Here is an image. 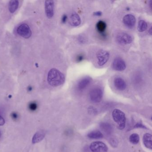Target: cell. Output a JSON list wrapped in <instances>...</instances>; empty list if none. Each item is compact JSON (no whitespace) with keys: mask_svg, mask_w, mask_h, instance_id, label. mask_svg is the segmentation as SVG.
<instances>
[{"mask_svg":"<svg viewBox=\"0 0 152 152\" xmlns=\"http://www.w3.org/2000/svg\"><path fill=\"white\" fill-rule=\"evenodd\" d=\"M112 116L114 121L118 125L119 129L123 130L126 126V118L125 114L118 109H115L112 113Z\"/></svg>","mask_w":152,"mask_h":152,"instance_id":"cell-2","label":"cell"},{"mask_svg":"<svg viewBox=\"0 0 152 152\" xmlns=\"http://www.w3.org/2000/svg\"><path fill=\"white\" fill-rule=\"evenodd\" d=\"M84 59V56L83 55H78L76 57V60L77 62L79 63V62H81Z\"/></svg>","mask_w":152,"mask_h":152,"instance_id":"cell-24","label":"cell"},{"mask_svg":"<svg viewBox=\"0 0 152 152\" xmlns=\"http://www.w3.org/2000/svg\"><path fill=\"white\" fill-rule=\"evenodd\" d=\"M126 66L124 61L120 58H117L114 60L112 64V68L116 71H124L126 68Z\"/></svg>","mask_w":152,"mask_h":152,"instance_id":"cell-8","label":"cell"},{"mask_svg":"<svg viewBox=\"0 0 152 152\" xmlns=\"http://www.w3.org/2000/svg\"><path fill=\"white\" fill-rule=\"evenodd\" d=\"M69 23L73 26H77L81 23V19L80 16L76 13H73L70 16Z\"/></svg>","mask_w":152,"mask_h":152,"instance_id":"cell-12","label":"cell"},{"mask_svg":"<svg viewBox=\"0 0 152 152\" xmlns=\"http://www.w3.org/2000/svg\"><path fill=\"white\" fill-rule=\"evenodd\" d=\"M111 141V145H117V141H116V139H112L110 140Z\"/></svg>","mask_w":152,"mask_h":152,"instance_id":"cell-27","label":"cell"},{"mask_svg":"<svg viewBox=\"0 0 152 152\" xmlns=\"http://www.w3.org/2000/svg\"><path fill=\"white\" fill-rule=\"evenodd\" d=\"M45 9L46 15L49 18L53 17L54 15V2L52 0L45 1Z\"/></svg>","mask_w":152,"mask_h":152,"instance_id":"cell-9","label":"cell"},{"mask_svg":"<svg viewBox=\"0 0 152 152\" xmlns=\"http://www.w3.org/2000/svg\"><path fill=\"white\" fill-rule=\"evenodd\" d=\"M11 116L12 117V119L14 120H17L18 118V114L15 112H13L11 114Z\"/></svg>","mask_w":152,"mask_h":152,"instance_id":"cell-23","label":"cell"},{"mask_svg":"<svg viewBox=\"0 0 152 152\" xmlns=\"http://www.w3.org/2000/svg\"><path fill=\"white\" fill-rule=\"evenodd\" d=\"M88 137L92 139H99L103 137V134L99 131H93L88 134Z\"/></svg>","mask_w":152,"mask_h":152,"instance_id":"cell-19","label":"cell"},{"mask_svg":"<svg viewBox=\"0 0 152 152\" xmlns=\"http://www.w3.org/2000/svg\"><path fill=\"white\" fill-rule=\"evenodd\" d=\"M5 119L1 115H0V126H2L5 124Z\"/></svg>","mask_w":152,"mask_h":152,"instance_id":"cell-25","label":"cell"},{"mask_svg":"<svg viewBox=\"0 0 152 152\" xmlns=\"http://www.w3.org/2000/svg\"><path fill=\"white\" fill-rule=\"evenodd\" d=\"M139 136L137 133H133L130 135L129 137V141L132 144L136 145L139 142Z\"/></svg>","mask_w":152,"mask_h":152,"instance_id":"cell-21","label":"cell"},{"mask_svg":"<svg viewBox=\"0 0 152 152\" xmlns=\"http://www.w3.org/2000/svg\"><path fill=\"white\" fill-rule=\"evenodd\" d=\"M67 19V16L66 15H64L62 16V22L63 23H64L66 22V20Z\"/></svg>","mask_w":152,"mask_h":152,"instance_id":"cell-26","label":"cell"},{"mask_svg":"<svg viewBox=\"0 0 152 152\" xmlns=\"http://www.w3.org/2000/svg\"><path fill=\"white\" fill-rule=\"evenodd\" d=\"M94 15L96 16H100L102 15V13L101 11H97V12H94Z\"/></svg>","mask_w":152,"mask_h":152,"instance_id":"cell-28","label":"cell"},{"mask_svg":"<svg viewBox=\"0 0 152 152\" xmlns=\"http://www.w3.org/2000/svg\"><path fill=\"white\" fill-rule=\"evenodd\" d=\"M28 108L30 111L34 112L37 110V108H38V104L36 102H31L28 105Z\"/></svg>","mask_w":152,"mask_h":152,"instance_id":"cell-22","label":"cell"},{"mask_svg":"<svg viewBox=\"0 0 152 152\" xmlns=\"http://www.w3.org/2000/svg\"><path fill=\"white\" fill-rule=\"evenodd\" d=\"M136 21L135 17L130 14L124 16L123 19V22L124 24L129 28H132L135 26Z\"/></svg>","mask_w":152,"mask_h":152,"instance_id":"cell-10","label":"cell"},{"mask_svg":"<svg viewBox=\"0 0 152 152\" xmlns=\"http://www.w3.org/2000/svg\"><path fill=\"white\" fill-rule=\"evenodd\" d=\"M116 41L118 43L123 45L130 44L132 41L131 36L126 33H121L116 36Z\"/></svg>","mask_w":152,"mask_h":152,"instance_id":"cell-7","label":"cell"},{"mask_svg":"<svg viewBox=\"0 0 152 152\" xmlns=\"http://www.w3.org/2000/svg\"><path fill=\"white\" fill-rule=\"evenodd\" d=\"M91 82V78L89 77H86L83 78L78 82L77 84V88L80 90H83L87 88Z\"/></svg>","mask_w":152,"mask_h":152,"instance_id":"cell-13","label":"cell"},{"mask_svg":"<svg viewBox=\"0 0 152 152\" xmlns=\"http://www.w3.org/2000/svg\"><path fill=\"white\" fill-rule=\"evenodd\" d=\"M96 27L98 32L102 35V36L104 37L105 36V32L106 29L107 25L104 21L101 20L98 21L96 25Z\"/></svg>","mask_w":152,"mask_h":152,"instance_id":"cell-14","label":"cell"},{"mask_svg":"<svg viewBox=\"0 0 152 152\" xmlns=\"http://www.w3.org/2000/svg\"><path fill=\"white\" fill-rule=\"evenodd\" d=\"M148 25L144 20H140L138 24L137 29L139 31L142 32L145 31L147 29Z\"/></svg>","mask_w":152,"mask_h":152,"instance_id":"cell-20","label":"cell"},{"mask_svg":"<svg viewBox=\"0 0 152 152\" xmlns=\"http://www.w3.org/2000/svg\"><path fill=\"white\" fill-rule=\"evenodd\" d=\"M143 143L146 147L152 149V136L150 133H145L143 136Z\"/></svg>","mask_w":152,"mask_h":152,"instance_id":"cell-16","label":"cell"},{"mask_svg":"<svg viewBox=\"0 0 152 152\" xmlns=\"http://www.w3.org/2000/svg\"><path fill=\"white\" fill-rule=\"evenodd\" d=\"M46 135V132L44 131L40 130L37 132L33 137L32 143L33 144L39 143L44 139Z\"/></svg>","mask_w":152,"mask_h":152,"instance_id":"cell-15","label":"cell"},{"mask_svg":"<svg viewBox=\"0 0 152 152\" xmlns=\"http://www.w3.org/2000/svg\"><path fill=\"white\" fill-rule=\"evenodd\" d=\"M19 6V1L17 0H12L9 4V10L11 13H14L16 11Z\"/></svg>","mask_w":152,"mask_h":152,"instance_id":"cell-18","label":"cell"},{"mask_svg":"<svg viewBox=\"0 0 152 152\" xmlns=\"http://www.w3.org/2000/svg\"><path fill=\"white\" fill-rule=\"evenodd\" d=\"M100 127L102 131L107 135H110L113 132L112 126L108 123H101L100 124Z\"/></svg>","mask_w":152,"mask_h":152,"instance_id":"cell-17","label":"cell"},{"mask_svg":"<svg viewBox=\"0 0 152 152\" xmlns=\"http://www.w3.org/2000/svg\"><path fill=\"white\" fill-rule=\"evenodd\" d=\"M110 54L107 51L104 50H100L96 53L97 64L99 66L105 64L109 60Z\"/></svg>","mask_w":152,"mask_h":152,"instance_id":"cell-4","label":"cell"},{"mask_svg":"<svg viewBox=\"0 0 152 152\" xmlns=\"http://www.w3.org/2000/svg\"><path fill=\"white\" fill-rule=\"evenodd\" d=\"M103 91L99 88H95L92 89L89 93L90 99L94 103L100 102L103 98Z\"/></svg>","mask_w":152,"mask_h":152,"instance_id":"cell-3","label":"cell"},{"mask_svg":"<svg viewBox=\"0 0 152 152\" xmlns=\"http://www.w3.org/2000/svg\"><path fill=\"white\" fill-rule=\"evenodd\" d=\"M115 87L119 91H124L126 88L127 85L125 81L121 77H116L114 80Z\"/></svg>","mask_w":152,"mask_h":152,"instance_id":"cell-11","label":"cell"},{"mask_svg":"<svg viewBox=\"0 0 152 152\" xmlns=\"http://www.w3.org/2000/svg\"><path fill=\"white\" fill-rule=\"evenodd\" d=\"M17 32L20 36L25 39H29L32 35L30 27L26 24H23L19 26L17 28Z\"/></svg>","mask_w":152,"mask_h":152,"instance_id":"cell-6","label":"cell"},{"mask_svg":"<svg viewBox=\"0 0 152 152\" xmlns=\"http://www.w3.org/2000/svg\"><path fill=\"white\" fill-rule=\"evenodd\" d=\"M1 132L0 131V137H1Z\"/></svg>","mask_w":152,"mask_h":152,"instance_id":"cell-31","label":"cell"},{"mask_svg":"<svg viewBox=\"0 0 152 152\" xmlns=\"http://www.w3.org/2000/svg\"><path fill=\"white\" fill-rule=\"evenodd\" d=\"M65 77L64 74L56 69L52 68L48 74V81L53 87H58L62 85L65 82Z\"/></svg>","mask_w":152,"mask_h":152,"instance_id":"cell-1","label":"cell"},{"mask_svg":"<svg viewBox=\"0 0 152 152\" xmlns=\"http://www.w3.org/2000/svg\"><path fill=\"white\" fill-rule=\"evenodd\" d=\"M33 88L31 86H29L27 88V90H28V91H31L32 90Z\"/></svg>","mask_w":152,"mask_h":152,"instance_id":"cell-29","label":"cell"},{"mask_svg":"<svg viewBox=\"0 0 152 152\" xmlns=\"http://www.w3.org/2000/svg\"><path fill=\"white\" fill-rule=\"evenodd\" d=\"M148 32H149V34L151 35V34H152V27H150L149 31H148Z\"/></svg>","mask_w":152,"mask_h":152,"instance_id":"cell-30","label":"cell"},{"mask_svg":"<svg viewBox=\"0 0 152 152\" xmlns=\"http://www.w3.org/2000/svg\"><path fill=\"white\" fill-rule=\"evenodd\" d=\"M90 149L92 152H107L108 151L107 145L101 141L92 142L90 145Z\"/></svg>","mask_w":152,"mask_h":152,"instance_id":"cell-5","label":"cell"}]
</instances>
